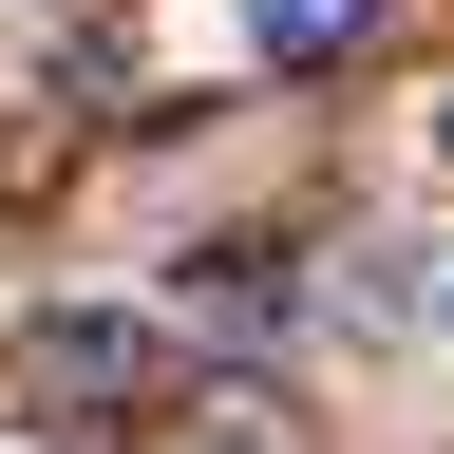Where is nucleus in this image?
I'll return each instance as SVG.
<instances>
[{
    "instance_id": "nucleus-2",
    "label": "nucleus",
    "mask_w": 454,
    "mask_h": 454,
    "mask_svg": "<svg viewBox=\"0 0 454 454\" xmlns=\"http://www.w3.org/2000/svg\"><path fill=\"white\" fill-rule=\"evenodd\" d=\"M227 20H247V57H265V76H340V57L379 38V0H227Z\"/></svg>"
},
{
    "instance_id": "nucleus-4",
    "label": "nucleus",
    "mask_w": 454,
    "mask_h": 454,
    "mask_svg": "<svg viewBox=\"0 0 454 454\" xmlns=\"http://www.w3.org/2000/svg\"><path fill=\"white\" fill-rule=\"evenodd\" d=\"M435 340H454V265H435Z\"/></svg>"
},
{
    "instance_id": "nucleus-3",
    "label": "nucleus",
    "mask_w": 454,
    "mask_h": 454,
    "mask_svg": "<svg viewBox=\"0 0 454 454\" xmlns=\"http://www.w3.org/2000/svg\"><path fill=\"white\" fill-rule=\"evenodd\" d=\"M208 454H303V435H208Z\"/></svg>"
},
{
    "instance_id": "nucleus-1",
    "label": "nucleus",
    "mask_w": 454,
    "mask_h": 454,
    "mask_svg": "<svg viewBox=\"0 0 454 454\" xmlns=\"http://www.w3.org/2000/svg\"><path fill=\"white\" fill-rule=\"evenodd\" d=\"M20 360H38V397H133V379L170 360V340H152L133 303H57V322L20 340Z\"/></svg>"
},
{
    "instance_id": "nucleus-5",
    "label": "nucleus",
    "mask_w": 454,
    "mask_h": 454,
    "mask_svg": "<svg viewBox=\"0 0 454 454\" xmlns=\"http://www.w3.org/2000/svg\"><path fill=\"white\" fill-rule=\"evenodd\" d=\"M435 152H454V95H435Z\"/></svg>"
}]
</instances>
